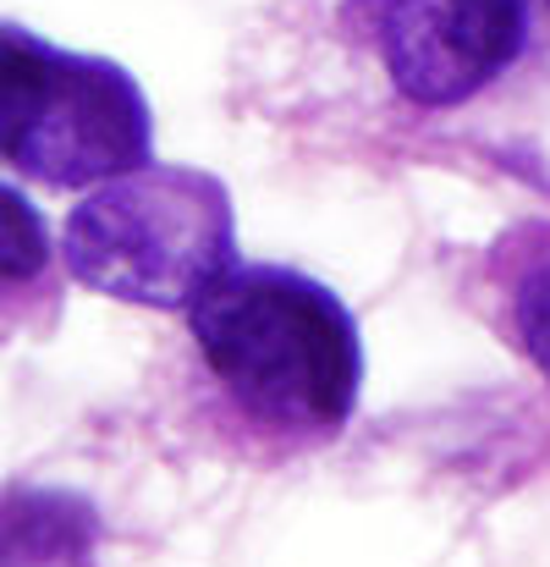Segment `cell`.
<instances>
[{
    "mask_svg": "<svg viewBox=\"0 0 550 567\" xmlns=\"http://www.w3.org/2000/svg\"><path fill=\"white\" fill-rule=\"evenodd\" d=\"M61 259L89 292L144 309H187L237 265L231 193L209 172L144 161L89 188L66 215Z\"/></svg>",
    "mask_w": 550,
    "mask_h": 567,
    "instance_id": "2",
    "label": "cell"
},
{
    "mask_svg": "<svg viewBox=\"0 0 550 567\" xmlns=\"http://www.w3.org/2000/svg\"><path fill=\"white\" fill-rule=\"evenodd\" d=\"M100 513L72 491L22 485L0 496V567H94Z\"/></svg>",
    "mask_w": 550,
    "mask_h": 567,
    "instance_id": "5",
    "label": "cell"
},
{
    "mask_svg": "<svg viewBox=\"0 0 550 567\" xmlns=\"http://www.w3.org/2000/svg\"><path fill=\"white\" fill-rule=\"evenodd\" d=\"M44 265H50V226H44V215L17 188L0 183V292H17V287L39 281Z\"/></svg>",
    "mask_w": 550,
    "mask_h": 567,
    "instance_id": "6",
    "label": "cell"
},
{
    "mask_svg": "<svg viewBox=\"0 0 550 567\" xmlns=\"http://www.w3.org/2000/svg\"><path fill=\"white\" fill-rule=\"evenodd\" d=\"M155 155V116L127 66L0 22V166L39 188H100Z\"/></svg>",
    "mask_w": 550,
    "mask_h": 567,
    "instance_id": "3",
    "label": "cell"
},
{
    "mask_svg": "<svg viewBox=\"0 0 550 567\" xmlns=\"http://www.w3.org/2000/svg\"><path fill=\"white\" fill-rule=\"evenodd\" d=\"M518 342L535 359V370L550 380V248L518 287Z\"/></svg>",
    "mask_w": 550,
    "mask_h": 567,
    "instance_id": "7",
    "label": "cell"
},
{
    "mask_svg": "<svg viewBox=\"0 0 550 567\" xmlns=\"http://www.w3.org/2000/svg\"><path fill=\"white\" fill-rule=\"evenodd\" d=\"M523 0H380V61L402 100L446 111L523 50Z\"/></svg>",
    "mask_w": 550,
    "mask_h": 567,
    "instance_id": "4",
    "label": "cell"
},
{
    "mask_svg": "<svg viewBox=\"0 0 550 567\" xmlns=\"http://www.w3.org/2000/svg\"><path fill=\"white\" fill-rule=\"evenodd\" d=\"M187 326L209 375L264 430L331 435L359 408V326L331 287L298 270L231 265L187 303Z\"/></svg>",
    "mask_w": 550,
    "mask_h": 567,
    "instance_id": "1",
    "label": "cell"
}]
</instances>
